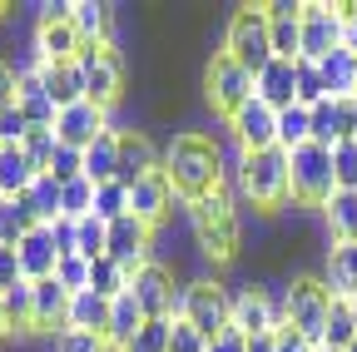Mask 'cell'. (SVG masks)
Segmentation results:
<instances>
[{"instance_id":"3","label":"cell","mask_w":357,"mask_h":352,"mask_svg":"<svg viewBox=\"0 0 357 352\" xmlns=\"http://www.w3.org/2000/svg\"><path fill=\"white\" fill-rule=\"evenodd\" d=\"M238 194L253 208H283L293 199V189H288V154L283 149H263V154H243L238 149Z\"/></svg>"},{"instance_id":"64","label":"cell","mask_w":357,"mask_h":352,"mask_svg":"<svg viewBox=\"0 0 357 352\" xmlns=\"http://www.w3.org/2000/svg\"><path fill=\"white\" fill-rule=\"evenodd\" d=\"M0 149H6V144H0Z\"/></svg>"},{"instance_id":"57","label":"cell","mask_w":357,"mask_h":352,"mask_svg":"<svg viewBox=\"0 0 357 352\" xmlns=\"http://www.w3.org/2000/svg\"><path fill=\"white\" fill-rule=\"evenodd\" d=\"M55 243H60V258H70L75 253V218H55Z\"/></svg>"},{"instance_id":"56","label":"cell","mask_w":357,"mask_h":352,"mask_svg":"<svg viewBox=\"0 0 357 352\" xmlns=\"http://www.w3.org/2000/svg\"><path fill=\"white\" fill-rule=\"evenodd\" d=\"M342 10V45L357 55V0H347V6H337Z\"/></svg>"},{"instance_id":"40","label":"cell","mask_w":357,"mask_h":352,"mask_svg":"<svg viewBox=\"0 0 357 352\" xmlns=\"http://www.w3.org/2000/svg\"><path fill=\"white\" fill-rule=\"evenodd\" d=\"M89 213H95V184H89V179L65 184L60 189V218H75V224H79V218H89Z\"/></svg>"},{"instance_id":"55","label":"cell","mask_w":357,"mask_h":352,"mask_svg":"<svg viewBox=\"0 0 357 352\" xmlns=\"http://www.w3.org/2000/svg\"><path fill=\"white\" fill-rule=\"evenodd\" d=\"M208 352H248V337H243L238 328H223V332L208 342Z\"/></svg>"},{"instance_id":"59","label":"cell","mask_w":357,"mask_h":352,"mask_svg":"<svg viewBox=\"0 0 357 352\" xmlns=\"http://www.w3.org/2000/svg\"><path fill=\"white\" fill-rule=\"evenodd\" d=\"M0 337H10V328H6V293H0Z\"/></svg>"},{"instance_id":"23","label":"cell","mask_w":357,"mask_h":352,"mask_svg":"<svg viewBox=\"0 0 357 352\" xmlns=\"http://www.w3.org/2000/svg\"><path fill=\"white\" fill-rule=\"evenodd\" d=\"M268 30H273V55L278 60H298V45H303V6H293V0H273V6H268Z\"/></svg>"},{"instance_id":"6","label":"cell","mask_w":357,"mask_h":352,"mask_svg":"<svg viewBox=\"0 0 357 352\" xmlns=\"http://www.w3.org/2000/svg\"><path fill=\"white\" fill-rule=\"evenodd\" d=\"M178 318L194 323L213 342L223 328H234V293L223 283H213V278H199V283H189L184 293H178Z\"/></svg>"},{"instance_id":"4","label":"cell","mask_w":357,"mask_h":352,"mask_svg":"<svg viewBox=\"0 0 357 352\" xmlns=\"http://www.w3.org/2000/svg\"><path fill=\"white\" fill-rule=\"evenodd\" d=\"M223 55H234L253 79L273 65V30H268V6H243L229 20V35H223Z\"/></svg>"},{"instance_id":"29","label":"cell","mask_w":357,"mask_h":352,"mask_svg":"<svg viewBox=\"0 0 357 352\" xmlns=\"http://www.w3.org/2000/svg\"><path fill=\"white\" fill-rule=\"evenodd\" d=\"M35 164L25 159V149L20 144H10V149H0V199H25L30 189H35Z\"/></svg>"},{"instance_id":"43","label":"cell","mask_w":357,"mask_h":352,"mask_svg":"<svg viewBox=\"0 0 357 352\" xmlns=\"http://www.w3.org/2000/svg\"><path fill=\"white\" fill-rule=\"evenodd\" d=\"M20 149H25V159L35 164V174H50V159H55L60 139H55V129H30Z\"/></svg>"},{"instance_id":"31","label":"cell","mask_w":357,"mask_h":352,"mask_svg":"<svg viewBox=\"0 0 357 352\" xmlns=\"http://www.w3.org/2000/svg\"><path fill=\"white\" fill-rule=\"evenodd\" d=\"M318 70H323V84H328L333 100H357V55L347 45H337Z\"/></svg>"},{"instance_id":"61","label":"cell","mask_w":357,"mask_h":352,"mask_svg":"<svg viewBox=\"0 0 357 352\" xmlns=\"http://www.w3.org/2000/svg\"><path fill=\"white\" fill-rule=\"evenodd\" d=\"M318 352H342V347H318Z\"/></svg>"},{"instance_id":"10","label":"cell","mask_w":357,"mask_h":352,"mask_svg":"<svg viewBox=\"0 0 357 352\" xmlns=\"http://www.w3.org/2000/svg\"><path fill=\"white\" fill-rule=\"evenodd\" d=\"M234 328L243 337H268V332L288 328V303L273 298L268 288H258V283H248V288L234 293Z\"/></svg>"},{"instance_id":"49","label":"cell","mask_w":357,"mask_h":352,"mask_svg":"<svg viewBox=\"0 0 357 352\" xmlns=\"http://www.w3.org/2000/svg\"><path fill=\"white\" fill-rule=\"evenodd\" d=\"M55 278H60V283H65L70 293H84V288H89V263H84L79 253H70V258H60Z\"/></svg>"},{"instance_id":"14","label":"cell","mask_w":357,"mask_h":352,"mask_svg":"<svg viewBox=\"0 0 357 352\" xmlns=\"http://www.w3.org/2000/svg\"><path fill=\"white\" fill-rule=\"evenodd\" d=\"M229 129H234V144L243 149V154H263V149H278V109L273 105H263L258 95L229 119Z\"/></svg>"},{"instance_id":"46","label":"cell","mask_w":357,"mask_h":352,"mask_svg":"<svg viewBox=\"0 0 357 352\" xmlns=\"http://www.w3.org/2000/svg\"><path fill=\"white\" fill-rule=\"evenodd\" d=\"M50 179L65 189V184H75V179H84V149H55V159H50Z\"/></svg>"},{"instance_id":"38","label":"cell","mask_w":357,"mask_h":352,"mask_svg":"<svg viewBox=\"0 0 357 352\" xmlns=\"http://www.w3.org/2000/svg\"><path fill=\"white\" fill-rule=\"evenodd\" d=\"M89 293H100V298H119V293H129V273L119 268L114 258H95L89 263Z\"/></svg>"},{"instance_id":"1","label":"cell","mask_w":357,"mask_h":352,"mask_svg":"<svg viewBox=\"0 0 357 352\" xmlns=\"http://www.w3.org/2000/svg\"><path fill=\"white\" fill-rule=\"evenodd\" d=\"M164 174L174 184V199L199 204V199L223 189V154L204 135H174L164 149Z\"/></svg>"},{"instance_id":"44","label":"cell","mask_w":357,"mask_h":352,"mask_svg":"<svg viewBox=\"0 0 357 352\" xmlns=\"http://www.w3.org/2000/svg\"><path fill=\"white\" fill-rule=\"evenodd\" d=\"M357 342V323H352V307L347 303H333V318H328V337H323V347H352Z\"/></svg>"},{"instance_id":"27","label":"cell","mask_w":357,"mask_h":352,"mask_svg":"<svg viewBox=\"0 0 357 352\" xmlns=\"http://www.w3.org/2000/svg\"><path fill=\"white\" fill-rule=\"evenodd\" d=\"M65 313H70V288L60 278L35 283V332H65Z\"/></svg>"},{"instance_id":"13","label":"cell","mask_w":357,"mask_h":352,"mask_svg":"<svg viewBox=\"0 0 357 352\" xmlns=\"http://www.w3.org/2000/svg\"><path fill=\"white\" fill-rule=\"evenodd\" d=\"M129 293H134V303L144 307V318H154V323L178 318V293H184V288H174V273L164 268V263L139 268V273L129 278Z\"/></svg>"},{"instance_id":"26","label":"cell","mask_w":357,"mask_h":352,"mask_svg":"<svg viewBox=\"0 0 357 352\" xmlns=\"http://www.w3.org/2000/svg\"><path fill=\"white\" fill-rule=\"evenodd\" d=\"M119 144H124V129H105V135L84 149V179L89 184L119 179Z\"/></svg>"},{"instance_id":"20","label":"cell","mask_w":357,"mask_h":352,"mask_svg":"<svg viewBox=\"0 0 357 352\" xmlns=\"http://www.w3.org/2000/svg\"><path fill=\"white\" fill-rule=\"evenodd\" d=\"M15 105H20V114H25L35 129H55V119H60V105L50 100V90H45V79H40V60H30V65L20 70V90H15Z\"/></svg>"},{"instance_id":"36","label":"cell","mask_w":357,"mask_h":352,"mask_svg":"<svg viewBox=\"0 0 357 352\" xmlns=\"http://www.w3.org/2000/svg\"><path fill=\"white\" fill-rule=\"evenodd\" d=\"M6 328H10V337L15 332H35V283H15L10 293H6Z\"/></svg>"},{"instance_id":"42","label":"cell","mask_w":357,"mask_h":352,"mask_svg":"<svg viewBox=\"0 0 357 352\" xmlns=\"http://www.w3.org/2000/svg\"><path fill=\"white\" fill-rule=\"evenodd\" d=\"M323 100H333L328 84H323V70L307 65V60H298V105H303V109H318Z\"/></svg>"},{"instance_id":"62","label":"cell","mask_w":357,"mask_h":352,"mask_svg":"<svg viewBox=\"0 0 357 352\" xmlns=\"http://www.w3.org/2000/svg\"><path fill=\"white\" fill-rule=\"evenodd\" d=\"M347 352H357V342H352V347H347Z\"/></svg>"},{"instance_id":"7","label":"cell","mask_w":357,"mask_h":352,"mask_svg":"<svg viewBox=\"0 0 357 352\" xmlns=\"http://www.w3.org/2000/svg\"><path fill=\"white\" fill-rule=\"evenodd\" d=\"M283 303H288V328H298L312 347H323L328 318H333V293L323 288V278H293Z\"/></svg>"},{"instance_id":"41","label":"cell","mask_w":357,"mask_h":352,"mask_svg":"<svg viewBox=\"0 0 357 352\" xmlns=\"http://www.w3.org/2000/svg\"><path fill=\"white\" fill-rule=\"evenodd\" d=\"M25 199H30V208H35L40 224H55V218H60V184L50 179V174H40L35 189H30Z\"/></svg>"},{"instance_id":"25","label":"cell","mask_w":357,"mask_h":352,"mask_svg":"<svg viewBox=\"0 0 357 352\" xmlns=\"http://www.w3.org/2000/svg\"><path fill=\"white\" fill-rule=\"evenodd\" d=\"M144 323H149V318H144V307L134 303V293H119V298L109 303V332H105L109 352H129L134 332H139Z\"/></svg>"},{"instance_id":"50","label":"cell","mask_w":357,"mask_h":352,"mask_svg":"<svg viewBox=\"0 0 357 352\" xmlns=\"http://www.w3.org/2000/svg\"><path fill=\"white\" fill-rule=\"evenodd\" d=\"M30 129H35V124L20 114V105H10L6 114H0V144H6V149H10V144H25Z\"/></svg>"},{"instance_id":"60","label":"cell","mask_w":357,"mask_h":352,"mask_svg":"<svg viewBox=\"0 0 357 352\" xmlns=\"http://www.w3.org/2000/svg\"><path fill=\"white\" fill-rule=\"evenodd\" d=\"M347 307H352V323H357V298H352V303H347Z\"/></svg>"},{"instance_id":"63","label":"cell","mask_w":357,"mask_h":352,"mask_svg":"<svg viewBox=\"0 0 357 352\" xmlns=\"http://www.w3.org/2000/svg\"><path fill=\"white\" fill-rule=\"evenodd\" d=\"M0 204H6V199H0Z\"/></svg>"},{"instance_id":"34","label":"cell","mask_w":357,"mask_h":352,"mask_svg":"<svg viewBox=\"0 0 357 352\" xmlns=\"http://www.w3.org/2000/svg\"><path fill=\"white\" fill-rule=\"evenodd\" d=\"M30 229H40L30 199H6V204H0V248H15Z\"/></svg>"},{"instance_id":"16","label":"cell","mask_w":357,"mask_h":352,"mask_svg":"<svg viewBox=\"0 0 357 352\" xmlns=\"http://www.w3.org/2000/svg\"><path fill=\"white\" fill-rule=\"evenodd\" d=\"M169 208H174V184H169L164 164H159V169H149L144 179H134V184H129V213L139 218V224L159 229L164 218H169Z\"/></svg>"},{"instance_id":"53","label":"cell","mask_w":357,"mask_h":352,"mask_svg":"<svg viewBox=\"0 0 357 352\" xmlns=\"http://www.w3.org/2000/svg\"><path fill=\"white\" fill-rule=\"evenodd\" d=\"M15 90H20V70H10L6 60H0V114L15 105Z\"/></svg>"},{"instance_id":"52","label":"cell","mask_w":357,"mask_h":352,"mask_svg":"<svg viewBox=\"0 0 357 352\" xmlns=\"http://www.w3.org/2000/svg\"><path fill=\"white\" fill-rule=\"evenodd\" d=\"M20 278H25V273H20V258H15V248H0V293H10Z\"/></svg>"},{"instance_id":"51","label":"cell","mask_w":357,"mask_h":352,"mask_svg":"<svg viewBox=\"0 0 357 352\" xmlns=\"http://www.w3.org/2000/svg\"><path fill=\"white\" fill-rule=\"evenodd\" d=\"M55 352H109V342L95 337V332H60Z\"/></svg>"},{"instance_id":"39","label":"cell","mask_w":357,"mask_h":352,"mask_svg":"<svg viewBox=\"0 0 357 352\" xmlns=\"http://www.w3.org/2000/svg\"><path fill=\"white\" fill-rule=\"evenodd\" d=\"M124 213H129V184H124V179L95 184V218H105V224H119Z\"/></svg>"},{"instance_id":"5","label":"cell","mask_w":357,"mask_h":352,"mask_svg":"<svg viewBox=\"0 0 357 352\" xmlns=\"http://www.w3.org/2000/svg\"><path fill=\"white\" fill-rule=\"evenodd\" d=\"M288 189L298 208H328V199L337 194L333 184V149L323 144H303L288 154Z\"/></svg>"},{"instance_id":"37","label":"cell","mask_w":357,"mask_h":352,"mask_svg":"<svg viewBox=\"0 0 357 352\" xmlns=\"http://www.w3.org/2000/svg\"><path fill=\"white\" fill-rule=\"evenodd\" d=\"M75 253H79L84 263H95V258L109 253V224H105V218L89 213V218H79V224H75Z\"/></svg>"},{"instance_id":"32","label":"cell","mask_w":357,"mask_h":352,"mask_svg":"<svg viewBox=\"0 0 357 352\" xmlns=\"http://www.w3.org/2000/svg\"><path fill=\"white\" fill-rule=\"evenodd\" d=\"M159 164H164V154H159L144 135H124V144H119V179H124V184L144 179V174L159 169Z\"/></svg>"},{"instance_id":"8","label":"cell","mask_w":357,"mask_h":352,"mask_svg":"<svg viewBox=\"0 0 357 352\" xmlns=\"http://www.w3.org/2000/svg\"><path fill=\"white\" fill-rule=\"evenodd\" d=\"M204 95H208V105L223 114V119H234L248 100H253V75L234 60V55H213L208 60V70H204Z\"/></svg>"},{"instance_id":"2","label":"cell","mask_w":357,"mask_h":352,"mask_svg":"<svg viewBox=\"0 0 357 352\" xmlns=\"http://www.w3.org/2000/svg\"><path fill=\"white\" fill-rule=\"evenodd\" d=\"M189 218H194V238H199V248L213 258V263H229L234 253H238V243H243V224H238V208H234V199L229 194H208V199H199V204H189Z\"/></svg>"},{"instance_id":"19","label":"cell","mask_w":357,"mask_h":352,"mask_svg":"<svg viewBox=\"0 0 357 352\" xmlns=\"http://www.w3.org/2000/svg\"><path fill=\"white\" fill-rule=\"evenodd\" d=\"M342 139H357V100H323L312 109V144H342Z\"/></svg>"},{"instance_id":"33","label":"cell","mask_w":357,"mask_h":352,"mask_svg":"<svg viewBox=\"0 0 357 352\" xmlns=\"http://www.w3.org/2000/svg\"><path fill=\"white\" fill-rule=\"evenodd\" d=\"M328 229H333V243H357V189H337L323 208Z\"/></svg>"},{"instance_id":"58","label":"cell","mask_w":357,"mask_h":352,"mask_svg":"<svg viewBox=\"0 0 357 352\" xmlns=\"http://www.w3.org/2000/svg\"><path fill=\"white\" fill-rule=\"evenodd\" d=\"M248 352H278L273 347V332H268V337H248Z\"/></svg>"},{"instance_id":"30","label":"cell","mask_w":357,"mask_h":352,"mask_svg":"<svg viewBox=\"0 0 357 352\" xmlns=\"http://www.w3.org/2000/svg\"><path fill=\"white\" fill-rule=\"evenodd\" d=\"M70 25L84 45H109V6L100 0H70Z\"/></svg>"},{"instance_id":"11","label":"cell","mask_w":357,"mask_h":352,"mask_svg":"<svg viewBox=\"0 0 357 352\" xmlns=\"http://www.w3.org/2000/svg\"><path fill=\"white\" fill-rule=\"evenodd\" d=\"M337 45H342V10L328 6V0H303V45H298V60L323 65Z\"/></svg>"},{"instance_id":"28","label":"cell","mask_w":357,"mask_h":352,"mask_svg":"<svg viewBox=\"0 0 357 352\" xmlns=\"http://www.w3.org/2000/svg\"><path fill=\"white\" fill-rule=\"evenodd\" d=\"M40 79H45V90H50V100H55L60 109H70V105L89 100L79 60H75V65H40Z\"/></svg>"},{"instance_id":"48","label":"cell","mask_w":357,"mask_h":352,"mask_svg":"<svg viewBox=\"0 0 357 352\" xmlns=\"http://www.w3.org/2000/svg\"><path fill=\"white\" fill-rule=\"evenodd\" d=\"M174 323V318H169ZM169 323H144L139 332H134V342H129V352H169Z\"/></svg>"},{"instance_id":"21","label":"cell","mask_w":357,"mask_h":352,"mask_svg":"<svg viewBox=\"0 0 357 352\" xmlns=\"http://www.w3.org/2000/svg\"><path fill=\"white\" fill-rule=\"evenodd\" d=\"M253 95H258L263 105H273L278 114H283L288 105H298V60H273V65L253 79Z\"/></svg>"},{"instance_id":"45","label":"cell","mask_w":357,"mask_h":352,"mask_svg":"<svg viewBox=\"0 0 357 352\" xmlns=\"http://www.w3.org/2000/svg\"><path fill=\"white\" fill-rule=\"evenodd\" d=\"M333 184L337 189H357V139L333 144Z\"/></svg>"},{"instance_id":"35","label":"cell","mask_w":357,"mask_h":352,"mask_svg":"<svg viewBox=\"0 0 357 352\" xmlns=\"http://www.w3.org/2000/svg\"><path fill=\"white\" fill-rule=\"evenodd\" d=\"M303 144H312V109L288 105V109L278 114V149L293 154V149H303Z\"/></svg>"},{"instance_id":"22","label":"cell","mask_w":357,"mask_h":352,"mask_svg":"<svg viewBox=\"0 0 357 352\" xmlns=\"http://www.w3.org/2000/svg\"><path fill=\"white\" fill-rule=\"evenodd\" d=\"M323 288L333 293V303H352L357 298V243H333L328 248Z\"/></svg>"},{"instance_id":"54","label":"cell","mask_w":357,"mask_h":352,"mask_svg":"<svg viewBox=\"0 0 357 352\" xmlns=\"http://www.w3.org/2000/svg\"><path fill=\"white\" fill-rule=\"evenodd\" d=\"M273 347H278V352H318L298 328H278V332H273Z\"/></svg>"},{"instance_id":"12","label":"cell","mask_w":357,"mask_h":352,"mask_svg":"<svg viewBox=\"0 0 357 352\" xmlns=\"http://www.w3.org/2000/svg\"><path fill=\"white\" fill-rule=\"evenodd\" d=\"M79 70H84V90L100 109H114L124 95V60L114 55V45H84L79 50Z\"/></svg>"},{"instance_id":"47","label":"cell","mask_w":357,"mask_h":352,"mask_svg":"<svg viewBox=\"0 0 357 352\" xmlns=\"http://www.w3.org/2000/svg\"><path fill=\"white\" fill-rule=\"evenodd\" d=\"M169 352H208V337H204L194 323L174 318V323H169Z\"/></svg>"},{"instance_id":"9","label":"cell","mask_w":357,"mask_h":352,"mask_svg":"<svg viewBox=\"0 0 357 352\" xmlns=\"http://www.w3.org/2000/svg\"><path fill=\"white\" fill-rule=\"evenodd\" d=\"M84 50V40L70 25V6H40V25H35V60L40 65H75Z\"/></svg>"},{"instance_id":"15","label":"cell","mask_w":357,"mask_h":352,"mask_svg":"<svg viewBox=\"0 0 357 352\" xmlns=\"http://www.w3.org/2000/svg\"><path fill=\"white\" fill-rule=\"evenodd\" d=\"M149 243H154V229L139 224L134 213H124L119 224H109V253H105V258H114L119 268L134 278L139 268H149V263H154V258H149Z\"/></svg>"},{"instance_id":"17","label":"cell","mask_w":357,"mask_h":352,"mask_svg":"<svg viewBox=\"0 0 357 352\" xmlns=\"http://www.w3.org/2000/svg\"><path fill=\"white\" fill-rule=\"evenodd\" d=\"M109 129V109H100L95 100H79V105H70V109H60V119H55V139L65 144V149H89L100 135Z\"/></svg>"},{"instance_id":"18","label":"cell","mask_w":357,"mask_h":352,"mask_svg":"<svg viewBox=\"0 0 357 352\" xmlns=\"http://www.w3.org/2000/svg\"><path fill=\"white\" fill-rule=\"evenodd\" d=\"M15 258H20L25 283H45V278H55V268H60V243H55V229H50V224L30 229V234L15 243Z\"/></svg>"},{"instance_id":"24","label":"cell","mask_w":357,"mask_h":352,"mask_svg":"<svg viewBox=\"0 0 357 352\" xmlns=\"http://www.w3.org/2000/svg\"><path fill=\"white\" fill-rule=\"evenodd\" d=\"M65 332H95L105 337L109 332V298L100 293H70V313H65Z\"/></svg>"}]
</instances>
